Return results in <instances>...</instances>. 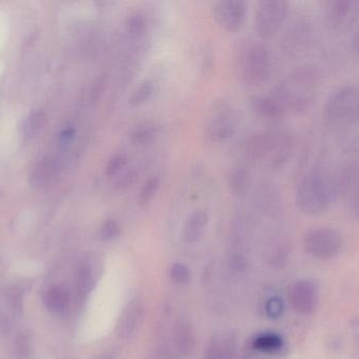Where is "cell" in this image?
I'll list each match as a JSON object with an SVG mask.
<instances>
[{
    "label": "cell",
    "mask_w": 359,
    "mask_h": 359,
    "mask_svg": "<svg viewBox=\"0 0 359 359\" xmlns=\"http://www.w3.org/2000/svg\"><path fill=\"white\" fill-rule=\"evenodd\" d=\"M335 194V185L325 174L310 172L305 175L298 183L296 204L300 212L315 216L329 208Z\"/></svg>",
    "instance_id": "6da1fadb"
},
{
    "label": "cell",
    "mask_w": 359,
    "mask_h": 359,
    "mask_svg": "<svg viewBox=\"0 0 359 359\" xmlns=\"http://www.w3.org/2000/svg\"><path fill=\"white\" fill-rule=\"evenodd\" d=\"M325 122L333 127L353 124L359 119V87L348 85L334 92L323 108Z\"/></svg>",
    "instance_id": "7a4b0ae2"
},
{
    "label": "cell",
    "mask_w": 359,
    "mask_h": 359,
    "mask_svg": "<svg viewBox=\"0 0 359 359\" xmlns=\"http://www.w3.org/2000/svg\"><path fill=\"white\" fill-rule=\"evenodd\" d=\"M270 56L262 45H250L244 49L240 57V69L245 83L258 85L266 81L270 74Z\"/></svg>",
    "instance_id": "3957f363"
},
{
    "label": "cell",
    "mask_w": 359,
    "mask_h": 359,
    "mask_svg": "<svg viewBox=\"0 0 359 359\" xmlns=\"http://www.w3.org/2000/svg\"><path fill=\"white\" fill-rule=\"evenodd\" d=\"M305 250L317 260H330L338 255L342 247V237L331 227L311 230L304 238Z\"/></svg>",
    "instance_id": "277c9868"
},
{
    "label": "cell",
    "mask_w": 359,
    "mask_h": 359,
    "mask_svg": "<svg viewBox=\"0 0 359 359\" xmlns=\"http://www.w3.org/2000/svg\"><path fill=\"white\" fill-rule=\"evenodd\" d=\"M288 14L284 0H263L256 12V29L262 38H271L279 32Z\"/></svg>",
    "instance_id": "5b68a950"
},
{
    "label": "cell",
    "mask_w": 359,
    "mask_h": 359,
    "mask_svg": "<svg viewBox=\"0 0 359 359\" xmlns=\"http://www.w3.org/2000/svg\"><path fill=\"white\" fill-rule=\"evenodd\" d=\"M288 300L296 313L308 316L313 314L318 307V288L306 279L295 281L288 289Z\"/></svg>",
    "instance_id": "8992f818"
},
{
    "label": "cell",
    "mask_w": 359,
    "mask_h": 359,
    "mask_svg": "<svg viewBox=\"0 0 359 359\" xmlns=\"http://www.w3.org/2000/svg\"><path fill=\"white\" fill-rule=\"evenodd\" d=\"M246 11V3L242 0H222L214 5V20L227 32H235L244 24Z\"/></svg>",
    "instance_id": "52a82bcc"
},
{
    "label": "cell",
    "mask_w": 359,
    "mask_h": 359,
    "mask_svg": "<svg viewBox=\"0 0 359 359\" xmlns=\"http://www.w3.org/2000/svg\"><path fill=\"white\" fill-rule=\"evenodd\" d=\"M358 3L351 0H336L329 3L327 22L335 32H342L350 27L358 12Z\"/></svg>",
    "instance_id": "ba28073f"
},
{
    "label": "cell",
    "mask_w": 359,
    "mask_h": 359,
    "mask_svg": "<svg viewBox=\"0 0 359 359\" xmlns=\"http://www.w3.org/2000/svg\"><path fill=\"white\" fill-rule=\"evenodd\" d=\"M144 314L145 310L143 304L138 300H131L123 311L119 321L117 329L119 337L123 340L133 339L143 323Z\"/></svg>",
    "instance_id": "9c48e42d"
},
{
    "label": "cell",
    "mask_w": 359,
    "mask_h": 359,
    "mask_svg": "<svg viewBox=\"0 0 359 359\" xmlns=\"http://www.w3.org/2000/svg\"><path fill=\"white\" fill-rule=\"evenodd\" d=\"M237 350V338L233 334H217L208 342L204 359H235Z\"/></svg>",
    "instance_id": "30bf717a"
},
{
    "label": "cell",
    "mask_w": 359,
    "mask_h": 359,
    "mask_svg": "<svg viewBox=\"0 0 359 359\" xmlns=\"http://www.w3.org/2000/svg\"><path fill=\"white\" fill-rule=\"evenodd\" d=\"M235 133V125L228 112L219 108L210 117L207 125V136L214 143H223L230 139Z\"/></svg>",
    "instance_id": "8fae6325"
},
{
    "label": "cell",
    "mask_w": 359,
    "mask_h": 359,
    "mask_svg": "<svg viewBox=\"0 0 359 359\" xmlns=\"http://www.w3.org/2000/svg\"><path fill=\"white\" fill-rule=\"evenodd\" d=\"M210 223V215L206 211L197 210L191 213L183 227V239L185 243L195 244L203 237Z\"/></svg>",
    "instance_id": "7c38bea8"
},
{
    "label": "cell",
    "mask_w": 359,
    "mask_h": 359,
    "mask_svg": "<svg viewBox=\"0 0 359 359\" xmlns=\"http://www.w3.org/2000/svg\"><path fill=\"white\" fill-rule=\"evenodd\" d=\"M173 344L182 356H189L195 348L196 338L193 327L186 319H180L173 328Z\"/></svg>",
    "instance_id": "4fadbf2b"
},
{
    "label": "cell",
    "mask_w": 359,
    "mask_h": 359,
    "mask_svg": "<svg viewBox=\"0 0 359 359\" xmlns=\"http://www.w3.org/2000/svg\"><path fill=\"white\" fill-rule=\"evenodd\" d=\"M277 141L272 134L264 133L252 137L246 147V154L249 160H260L266 157L273 150L277 148Z\"/></svg>",
    "instance_id": "5bb4252c"
},
{
    "label": "cell",
    "mask_w": 359,
    "mask_h": 359,
    "mask_svg": "<svg viewBox=\"0 0 359 359\" xmlns=\"http://www.w3.org/2000/svg\"><path fill=\"white\" fill-rule=\"evenodd\" d=\"M254 108L261 116L277 118L285 112L283 104L275 96H262L254 100Z\"/></svg>",
    "instance_id": "9a60e30c"
},
{
    "label": "cell",
    "mask_w": 359,
    "mask_h": 359,
    "mask_svg": "<svg viewBox=\"0 0 359 359\" xmlns=\"http://www.w3.org/2000/svg\"><path fill=\"white\" fill-rule=\"evenodd\" d=\"M45 304H47V309L52 312L56 313V314L64 313L70 304V296H68V291L61 287L52 288L45 296Z\"/></svg>",
    "instance_id": "2e32d148"
},
{
    "label": "cell",
    "mask_w": 359,
    "mask_h": 359,
    "mask_svg": "<svg viewBox=\"0 0 359 359\" xmlns=\"http://www.w3.org/2000/svg\"><path fill=\"white\" fill-rule=\"evenodd\" d=\"M254 348L261 352L275 353L283 346V339L281 336L274 333H264L254 338Z\"/></svg>",
    "instance_id": "e0dca14e"
},
{
    "label": "cell",
    "mask_w": 359,
    "mask_h": 359,
    "mask_svg": "<svg viewBox=\"0 0 359 359\" xmlns=\"http://www.w3.org/2000/svg\"><path fill=\"white\" fill-rule=\"evenodd\" d=\"M158 127L154 125L144 124L133 129L131 133V141L133 145L143 146L152 143L158 135Z\"/></svg>",
    "instance_id": "ac0fdd59"
},
{
    "label": "cell",
    "mask_w": 359,
    "mask_h": 359,
    "mask_svg": "<svg viewBox=\"0 0 359 359\" xmlns=\"http://www.w3.org/2000/svg\"><path fill=\"white\" fill-rule=\"evenodd\" d=\"M94 286H95V277H94L93 270L89 265H83L77 277V292L80 297L89 295V292L94 289Z\"/></svg>",
    "instance_id": "d6986e66"
},
{
    "label": "cell",
    "mask_w": 359,
    "mask_h": 359,
    "mask_svg": "<svg viewBox=\"0 0 359 359\" xmlns=\"http://www.w3.org/2000/svg\"><path fill=\"white\" fill-rule=\"evenodd\" d=\"M249 185V174L244 169L233 170L228 177V185L231 192L235 195H242Z\"/></svg>",
    "instance_id": "ffe728a7"
},
{
    "label": "cell",
    "mask_w": 359,
    "mask_h": 359,
    "mask_svg": "<svg viewBox=\"0 0 359 359\" xmlns=\"http://www.w3.org/2000/svg\"><path fill=\"white\" fill-rule=\"evenodd\" d=\"M152 94H154L152 83L148 80L143 81L131 92L129 98V104L133 106H141L150 99Z\"/></svg>",
    "instance_id": "44dd1931"
},
{
    "label": "cell",
    "mask_w": 359,
    "mask_h": 359,
    "mask_svg": "<svg viewBox=\"0 0 359 359\" xmlns=\"http://www.w3.org/2000/svg\"><path fill=\"white\" fill-rule=\"evenodd\" d=\"M161 181L158 176H152L144 183L139 194L140 206H147L156 197L160 189Z\"/></svg>",
    "instance_id": "7402d4cb"
},
{
    "label": "cell",
    "mask_w": 359,
    "mask_h": 359,
    "mask_svg": "<svg viewBox=\"0 0 359 359\" xmlns=\"http://www.w3.org/2000/svg\"><path fill=\"white\" fill-rule=\"evenodd\" d=\"M125 27H126L127 32H129L131 36H141L146 28L145 18L140 13L131 14V15L127 17Z\"/></svg>",
    "instance_id": "603a6c76"
},
{
    "label": "cell",
    "mask_w": 359,
    "mask_h": 359,
    "mask_svg": "<svg viewBox=\"0 0 359 359\" xmlns=\"http://www.w3.org/2000/svg\"><path fill=\"white\" fill-rule=\"evenodd\" d=\"M170 279H173V283L179 285L189 283L191 279V271L189 267L181 262H175L170 269Z\"/></svg>",
    "instance_id": "cb8c5ba5"
},
{
    "label": "cell",
    "mask_w": 359,
    "mask_h": 359,
    "mask_svg": "<svg viewBox=\"0 0 359 359\" xmlns=\"http://www.w3.org/2000/svg\"><path fill=\"white\" fill-rule=\"evenodd\" d=\"M349 190L352 191L350 198V210L353 216L359 221V174L353 175Z\"/></svg>",
    "instance_id": "d4e9b609"
},
{
    "label": "cell",
    "mask_w": 359,
    "mask_h": 359,
    "mask_svg": "<svg viewBox=\"0 0 359 359\" xmlns=\"http://www.w3.org/2000/svg\"><path fill=\"white\" fill-rule=\"evenodd\" d=\"M127 164V158L124 154H115L106 166V175L110 177L119 174Z\"/></svg>",
    "instance_id": "484cf974"
},
{
    "label": "cell",
    "mask_w": 359,
    "mask_h": 359,
    "mask_svg": "<svg viewBox=\"0 0 359 359\" xmlns=\"http://www.w3.org/2000/svg\"><path fill=\"white\" fill-rule=\"evenodd\" d=\"M121 229L120 225L117 221L108 220L100 230V236H101L102 241H112L120 235Z\"/></svg>",
    "instance_id": "4316f807"
},
{
    "label": "cell",
    "mask_w": 359,
    "mask_h": 359,
    "mask_svg": "<svg viewBox=\"0 0 359 359\" xmlns=\"http://www.w3.org/2000/svg\"><path fill=\"white\" fill-rule=\"evenodd\" d=\"M283 308V302L279 298H270L266 304L267 315L271 318H277V317L281 316Z\"/></svg>",
    "instance_id": "83f0119b"
},
{
    "label": "cell",
    "mask_w": 359,
    "mask_h": 359,
    "mask_svg": "<svg viewBox=\"0 0 359 359\" xmlns=\"http://www.w3.org/2000/svg\"><path fill=\"white\" fill-rule=\"evenodd\" d=\"M135 181H137V173H126V174L123 175L122 177H120V178H119L118 181H117V189H127V188L131 187V185H133Z\"/></svg>",
    "instance_id": "f1b7e54d"
},
{
    "label": "cell",
    "mask_w": 359,
    "mask_h": 359,
    "mask_svg": "<svg viewBox=\"0 0 359 359\" xmlns=\"http://www.w3.org/2000/svg\"><path fill=\"white\" fill-rule=\"evenodd\" d=\"M231 267H233L235 270L241 271L245 268L246 262L244 260L243 256L239 255V254H235L231 258Z\"/></svg>",
    "instance_id": "f546056e"
},
{
    "label": "cell",
    "mask_w": 359,
    "mask_h": 359,
    "mask_svg": "<svg viewBox=\"0 0 359 359\" xmlns=\"http://www.w3.org/2000/svg\"><path fill=\"white\" fill-rule=\"evenodd\" d=\"M352 48L353 51L359 55V26L357 27L356 31H355L354 35L352 38Z\"/></svg>",
    "instance_id": "4dcf8cb0"
},
{
    "label": "cell",
    "mask_w": 359,
    "mask_h": 359,
    "mask_svg": "<svg viewBox=\"0 0 359 359\" xmlns=\"http://www.w3.org/2000/svg\"><path fill=\"white\" fill-rule=\"evenodd\" d=\"M97 359H117V354L115 352H108L105 354H102Z\"/></svg>",
    "instance_id": "1f68e13d"
}]
</instances>
